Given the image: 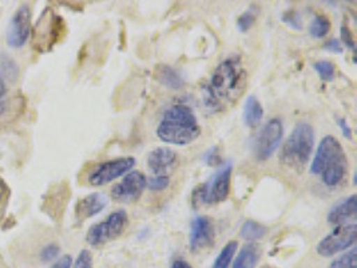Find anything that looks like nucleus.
<instances>
[{
    "mask_svg": "<svg viewBox=\"0 0 357 268\" xmlns=\"http://www.w3.org/2000/svg\"><path fill=\"white\" fill-rule=\"evenodd\" d=\"M129 225V216L126 211L118 209L110 214L103 221L90 227L86 234V241L93 247H100L118 239L126 231Z\"/></svg>",
    "mask_w": 357,
    "mask_h": 268,
    "instance_id": "423d86ee",
    "label": "nucleus"
},
{
    "mask_svg": "<svg viewBox=\"0 0 357 268\" xmlns=\"http://www.w3.org/2000/svg\"><path fill=\"white\" fill-rule=\"evenodd\" d=\"M65 27L63 19L58 15H54L50 8H46L31 30L35 50L40 52L51 50L63 35Z\"/></svg>",
    "mask_w": 357,
    "mask_h": 268,
    "instance_id": "0eeeda50",
    "label": "nucleus"
},
{
    "mask_svg": "<svg viewBox=\"0 0 357 268\" xmlns=\"http://www.w3.org/2000/svg\"><path fill=\"white\" fill-rule=\"evenodd\" d=\"M170 268H193L186 260H182V259H178V260H176L173 265H172V267Z\"/></svg>",
    "mask_w": 357,
    "mask_h": 268,
    "instance_id": "e433bc0d",
    "label": "nucleus"
},
{
    "mask_svg": "<svg viewBox=\"0 0 357 268\" xmlns=\"http://www.w3.org/2000/svg\"><path fill=\"white\" fill-rule=\"evenodd\" d=\"M248 73L238 57L224 59L201 89L202 103L211 113H224L244 96Z\"/></svg>",
    "mask_w": 357,
    "mask_h": 268,
    "instance_id": "f257e3e1",
    "label": "nucleus"
},
{
    "mask_svg": "<svg viewBox=\"0 0 357 268\" xmlns=\"http://www.w3.org/2000/svg\"><path fill=\"white\" fill-rule=\"evenodd\" d=\"M238 250V243L231 240L225 244V247L218 253V256L215 258L213 267L211 268H229L230 265L233 263L234 255Z\"/></svg>",
    "mask_w": 357,
    "mask_h": 268,
    "instance_id": "4be33fe9",
    "label": "nucleus"
},
{
    "mask_svg": "<svg viewBox=\"0 0 357 268\" xmlns=\"http://www.w3.org/2000/svg\"><path fill=\"white\" fill-rule=\"evenodd\" d=\"M170 185V177L169 176H151L146 179V188L150 191L161 192L165 191Z\"/></svg>",
    "mask_w": 357,
    "mask_h": 268,
    "instance_id": "a878e982",
    "label": "nucleus"
},
{
    "mask_svg": "<svg viewBox=\"0 0 357 268\" xmlns=\"http://www.w3.org/2000/svg\"><path fill=\"white\" fill-rule=\"evenodd\" d=\"M313 67L323 81H332L335 78V66L332 62L319 61L313 65Z\"/></svg>",
    "mask_w": 357,
    "mask_h": 268,
    "instance_id": "393cba45",
    "label": "nucleus"
},
{
    "mask_svg": "<svg viewBox=\"0 0 357 268\" xmlns=\"http://www.w3.org/2000/svg\"><path fill=\"white\" fill-rule=\"evenodd\" d=\"M215 231L211 218L206 216H197L192 221L190 227V237H189V246L190 251L199 252L205 248H209L214 243Z\"/></svg>",
    "mask_w": 357,
    "mask_h": 268,
    "instance_id": "ddd939ff",
    "label": "nucleus"
},
{
    "mask_svg": "<svg viewBox=\"0 0 357 268\" xmlns=\"http://www.w3.org/2000/svg\"><path fill=\"white\" fill-rule=\"evenodd\" d=\"M8 193V188H7V185L4 183V180L1 179V176H0V201L4 199V196Z\"/></svg>",
    "mask_w": 357,
    "mask_h": 268,
    "instance_id": "c9c22d12",
    "label": "nucleus"
},
{
    "mask_svg": "<svg viewBox=\"0 0 357 268\" xmlns=\"http://www.w3.org/2000/svg\"><path fill=\"white\" fill-rule=\"evenodd\" d=\"M145 189L146 176L139 170H130L112 188V198L115 201L130 202L138 200Z\"/></svg>",
    "mask_w": 357,
    "mask_h": 268,
    "instance_id": "f8f14e48",
    "label": "nucleus"
},
{
    "mask_svg": "<svg viewBox=\"0 0 357 268\" xmlns=\"http://www.w3.org/2000/svg\"><path fill=\"white\" fill-rule=\"evenodd\" d=\"M73 267V258L71 255H63L58 260L54 262V265L50 268H71Z\"/></svg>",
    "mask_w": 357,
    "mask_h": 268,
    "instance_id": "7c9ffc66",
    "label": "nucleus"
},
{
    "mask_svg": "<svg viewBox=\"0 0 357 268\" xmlns=\"http://www.w3.org/2000/svg\"><path fill=\"white\" fill-rule=\"evenodd\" d=\"M71 268H94L93 266V255L89 250H83L79 252L75 262H73Z\"/></svg>",
    "mask_w": 357,
    "mask_h": 268,
    "instance_id": "bb28decb",
    "label": "nucleus"
},
{
    "mask_svg": "<svg viewBox=\"0 0 357 268\" xmlns=\"http://www.w3.org/2000/svg\"><path fill=\"white\" fill-rule=\"evenodd\" d=\"M31 8L29 4H22L19 6L15 14L11 17L7 34H6V39H7V45L13 49H19L22 46L26 45V42L29 40L30 35H31Z\"/></svg>",
    "mask_w": 357,
    "mask_h": 268,
    "instance_id": "9b49d317",
    "label": "nucleus"
},
{
    "mask_svg": "<svg viewBox=\"0 0 357 268\" xmlns=\"http://www.w3.org/2000/svg\"><path fill=\"white\" fill-rule=\"evenodd\" d=\"M265 268H269V267H265Z\"/></svg>",
    "mask_w": 357,
    "mask_h": 268,
    "instance_id": "4c0bfd02",
    "label": "nucleus"
},
{
    "mask_svg": "<svg viewBox=\"0 0 357 268\" xmlns=\"http://www.w3.org/2000/svg\"><path fill=\"white\" fill-rule=\"evenodd\" d=\"M324 47L326 50L332 51V52H341L342 51L339 39H331L329 42L325 43Z\"/></svg>",
    "mask_w": 357,
    "mask_h": 268,
    "instance_id": "473e14b6",
    "label": "nucleus"
},
{
    "mask_svg": "<svg viewBox=\"0 0 357 268\" xmlns=\"http://www.w3.org/2000/svg\"><path fill=\"white\" fill-rule=\"evenodd\" d=\"M341 38H342V42H344L348 47H351L352 50H355V39H354V36H352V34H351L348 27H342V29H341Z\"/></svg>",
    "mask_w": 357,
    "mask_h": 268,
    "instance_id": "2f4dec72",
    "label": "nucleus"
},
{
    "mask_svg": "<svg viewBox=\"0 0 357 268\" xmlns=\"http://www.w3.org/2000/svg\"><path fill=\"white\" fill-rule=\"evenodd\" d=\"M205 163L211 167L220 164V156H218V148L217 147L211 148V151L205 154Z\"/></svg>",
    "mask_w": 357,
    "mask_h": 268,
    "instance_id": "c756f323",
    "label": "nucleus"
},
{
    "mask_svg": "<svg viewBox=\"0 0 357 268\" xmlns=\"http://www.w3.org/2000/svg\"><path fill=\"white\" fill-rule=\"evenodd\" d=\"M135 164H137V160L134 157H119V158L100 163L97 167L91 169V172L89 173L87 181L93 186L109 184L119 177H123L126 173H129Z\"/></svg>",
    "mask_w": 357,
    "mask_h": 268,
    "instance_id": "1a4fd4ad",
    "label": "nucleus"
},
{
    "mask_svg": "<svg viewBox=\"0 0 357 268\" xmlns=\"http://www.w3.org/2000/svg\"><path fill=\"white\" fill-rule=\"evenodd\" d=\"M310 173L320 176L326 186L340 185L348 174V158L340 141L333 135H325L320 141L312 161Z\"/></svg>",
    "mask_w": 357,
    "mask_h": 268,
    "instance_id": "7ed1b4c3",
    "label": "nucleus"
},
{
    "mask_svg": "<svg viewBox=\"0 0 357 268\" xmlns=\"http://www.w3.org/2000/svg\"><path fill=\"white\" fill-rule=\"evenodd\" d=\"M154 77L160 84H162L163 86H166L169 89H173V90H178L185 84V81L178 71L167 65L157 66Z\"/></svg>",
    "mask_w": 357,
    "mask_h": 268,
    "instance_id": "6ab92c4d",
    "label": "nucleus"
},
{
    "mask_svg": "<svg viewBox=\"0 0 357 268\" xmlns=\"http://www.w3.org/2000/svg\"><path fill=\"white\" fill-rule=\"evenodd\" d=\"M255 20H256V14H255L252 10H248V11L244 13L241 17H238V20H237V24H238L240 31L246 33L249 29H252Z\"/></svg>",
    "mask_w": 357,
    "mask_h": 268,
    "instance_id": "cd10ccee",
    "label": "nucleus"
},
{
    "mask_svg": "<svg viewBox=\"0 0 357 268\" xmlns=\"http://www.w3.org/2000/svg\"><path fill=\"white\" fill-rule=\"evenodd\" d=\"M314 149V129L308 122H298L282 145L280 163L287 168L301 170L308 164Z\"/></svg>",
    "mask_w": 357,
    "mask_h": 268,
    "instance_id": "20e7f679",
    "label": "nucleus"
},
{
    "mask_svg": "<svg viewBox=\"0 0 357 268\" xmlns=\"http://www.w3.org/2000/svg\"><path fill=\"white\" fill-rule=\"evenodd\" d=\"M357 225L355 223L337 225L332 232L326 234L316 247L320 256L329 258L342 251H348L355 247L356 243Z\"/></svg>",
    "mask_w": 357,
    "mask_h": 268,
    "instance_id": "6e6552de",
    "label": "nucleus"
},
{
    "mask_svg": "<svg viewBox=\"0 0 357 268\" xmlns=\"http://www.w3.org/2000/svg\"><path fill=\"white\" fill-rule=\"evenodd\" d=\"M356 195H351L339 201L328 214V223L333 225L349 224V220L356 218Z\"/></svg>",
    "mask_w": 357,
    "mask_h": 268,
    "instance_id": "dca6fc26",
    "label": "nucleus"
},
{
    "mask_svg": "<svg viewBox=\"0 0 357 268\" xmlns=\"http://www.w3.org/2000/svg\"><path fill=\"white\" fill-rule=\"evenodd\" d=\"M282 135H284L282 122L278 118L268 121L262 126L260 133L255 140L253 151H255L256 158L260 161L271 158L275 154V151L278 149L282 141Z\"/></svg>",
    "mask_w": 357,
    "mask_h": 268,
    "instance_id": "9d476101",
    "label": "nucleus"
},
{
    "mask_svg": "<svg viewBox=\"0 0 357 268\" xmlns=\"http://www.w3.org/2000/svg\"><path fill=\"white\" fill-rule=\"evenodd\" d=\"M59 246L56 244H49L46 246L42 252H40V259L45 262V263H50V262H54L58 255H59Z\"/></svg>",
    "mask_w": 357,
    "mask_h": 268,
    "instance_id": "c85d7f7f",
    "label": "nucleus"
},
{
    "mask_svg": "<svg viewBox=\"0 0 357 268\" xmlns=\"http://www.w3.org/2000/svg\"><path fill=\"white\" fill-rule=\"evenodd\" d=\"M107 204H109V199L106 195L100 192L90 193L77 202L75 216L79 221L94 218L107 207Z\"/></svg>",
    "mask_w": 357,
    "mask_h": 268,
    "instance_id": "2eb2a0df",
    "label": "nucleus"
},
{
    "mask_svg": "<svg viewBox=\"0 0 357 268\" xmlns=\"http://www.w3.org/2000/svg\"><path fill=\"white\" fill-rule=\"evenodd\" d=\"M231 163L218 168V170L204 184L197 186L193 192V205H211L225 201L230 191Z\"/></svg>",
    "mask_w": 357,
    "mask_h": 268,
    "instance_id": "39448f33",
    "label": "nucleus"
},
{
    "mask_svg": "<svg viewBox=\"0 0 357 268\" xmlns=\"http://www.w3.org/2000/svg\"><path fill=\"white\" fill-rule=\"evenodd\" d=\"M331 30V22L328 17L324 15H316L314 19L312 20L310 23V27H309V34L313 36V38H324L329 33Z\"/></svg>",
    "mask_w": 357,
    "mask_h": 268,
    "instance_id": "5701e85b",
    "label": "nucleus"
},
{
    "mask_svg": "<svg viewBox=\"0 0 357 268\" xmlns=\"http://www.w3.org/2000/svg\"><path fill=\"white\" fill-rule=\"evenodd\" d=\"M178 164V154L169 147L155 148L147 154V168L153 176H169Z\"/></svg>",
    "mask_w": 357,
    "mask_h": 268,
    "instance_id": "4468645a",
    "label": "nucleus"
},
{
    "mask_svg": "<svg viewBox=\"0 0 357 268\" xmlns=\"http://www.w3.org/2000/svg\"><path fill=\"white\" fill-rule=\"evenodd\" d=\"M339 122H340V124H339V125H340V128H341V129H342V132H344V135H345V137H348V138H351V133H352V132H351V129H349V126H348V125H347V122H345V119H340V121H339Z\"/></svg>",
    "mask_w": 357,
    "mask_h": 268,
    "instance_id": "f704fd0d",
    "label": "nucleus"
},
{
    "mask_svg": "<svg viewBox=\"0 0 357 268\" xmlns=\"http://www.w3.org/2000/svg\"><path fill=\"white\" fill-rule=\"evenodd\" d=\"M6 94H7V86H6V82H4L3 77L0 75V103L4 100Z\"/></svg>",
    "mask_w": 357,
    "mask_h": 268,
    "instance_id": "72a5a7b5",
    "label": "nucleus"
},
{
    "mask_svg": "<svg viewBox=\"0 0 357 268\" xmlns=\"http://www.w3.org/2000/svg\"><path fill=\"white\" fill-rule=\"evenodd\" d=\"M67 185L65 183L52 186L50 191L46 200H45V211L52 218H61V214L63 212L66 200H67Z\"/></svg>",
    "mask_w": 357,
    "mask_h": 268,
    "instance_id": "f3484780",
    "label": "nucleus"
},
{
    "mask_svg": "<svg viewBox=\"0 0 357 268\" xmlns=\"http://www.w3.org/2000/svg\"><path fill=\"white\" fill-rule=\"evenodd\" d=\"M356 247L344 252L337 259H335L329 268H356Z\"/></svg>",
    "mask_w": 357,
    "mask_h": 268,
    "instance_id": "b1692460",
    "label": "nucleus"
},
{
    "mask_svg": "<svg viewBox=\"0 0 357 268\" xmlns=\"http://www.w3.org/2000/svg\"><path fill=\"white\" fill-rule=\"evenodd\" d=\"M264 117V107L260 100L255 96L248 97L244 105V122L249 128H256L260 125L261 119Z\"/></svg>",
    "mask_w": 357,
    "mask_h": 268,
    "instance_id": "aec40b11",
    "label": "nucleus"
},
{
    "mask_svg": "<svg viewBox=\"0 0 357 268\" xmlns=\"http://www.w3.org/2000/svg\"><path fill=\"white\" fill-rule=\"evenodd\" d=\"M260 259V248L256 243H248L237 253L233 268H256Z\"/></svg>",
    "mask_w": 357,
    "mask_h": 268,
    "instance_id": "a211bd4d",
    "label": "nucleus"
},
{
    "mask_svg": "<svg viewBox=\"0 0 357 268\" xmlns=\"http://www.w3.org/2000/svg\"><path fill=\"white\" fill-rule=\"evenodd\" d=\"M157 135L165 144L185 147L201 135V126L190 106L174 103L165 110Z\"/></svg>",
    "mask_w": 357,
    "mask_h": 268,
    "instance_id": "f03ea898",
    "label": "nucleus"
},
{
    "mask_svg": "<svg viewBox=\"0 0 357 268\" xmlns=\"http://www.w3.org/2000/svg\"><path fill=\"white\" fill-rule=\"evenodd\" d=\"M268 232L266 227L261 225L260 223L253 221V220H246L241 228V237L249 241V243H255L257 240H260L261 237H264Z\"/></svg>",
    "mask_w": 357,
    "mask_h": 268,
    "instance_id": "412c9836",
    "label": "nucleus"
}]
</instances>
